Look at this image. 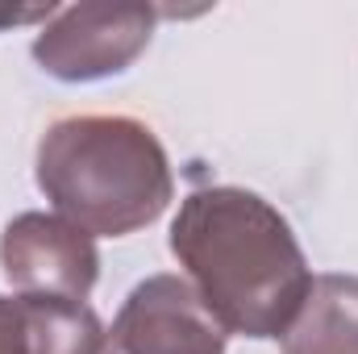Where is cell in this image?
<instances>
[{
	"mask_svg": "<svg viewBox=\"0 0 358 354\" xmlns=\"http://www.w3.org/2000/svg\"><path fill=\"white\" fill-rule=\"evenodd\" d=\"M59 13V4H34V8H0V29H8V25H29V21H50Z\"/></svg>",
	"mask_w": 358,
	"mask_h": 354,
	"instance_id": "8",
	"label": "cell"
},
{
	"mask_svg": "<svg viewBox=\"0 0 358 354\" xmlns=\"http://www.w3.org/2000/svg\"><path fill=\"white\" fill-rule=\"evenodd\" d=\"M0 271L17 296L88 300L100 279L92 234L59 213H21L0 234Z\"/></svg>",
	"mask_w": 358,
	"mask_h": 354,
	"instance_id": "5",
	"label": "cell"
},
{
	"mask_svg": "<svg viewBox=\"0 0 358 354\" xmlns=\"http://www.w3.org/2000/svg\"><path fill=\"white\" fill-rule=\"evenodd\" d=\"M225 325L183 275H146L104 330L100 354H225Z\"/></svg>",
	"mask_w": 358,
	"mask_h": 354,
	"instance_id": "4",
	"label": "cell"
},
{
	"mask_svg": "<svg viewBox=\"0 0 358 354\" xmlns=\"http://www.w3.org/2000/svg\"><path fill=\"white\" fill-rule=\"evenodd\" d=\"M34 179L59 217L92 238H125L155 225L176 176L159 134L125 113H76L46 125Z\"/></svg>",
	"mask_w": 358,
	"mask_h": 354,
	"instance_id": "2",
	"label": "cell"
},
{
	"mask_svg": "<svg viewBox=\"0 0 358 354\" xmlns=\"http://www.w3.org/2000/svg\"><path fill=\"white\" fill-rule=\"evenodd\" d=\"M171 255L225 334L250 342L279 338L313 283L287 217L234 183L196 187L179 200Z\"/></svg>",
	"mask_w": 358,
	"mask_h": 354,
	"instance_id": "1",
	"label": "cell"
},
{
	"mask_svg": "<svg viewBox=\"0 0 358 354\" xmlns=\"http://www.w3.org/2000/svg\"><path fill=\"white\" fill-rule=\"evenodd\" d=\"M155 21L159 8L134 0H92L59 8L34 38V63L63 84H96L121 76L150 46Z\"/></svg>",
	"mask_w": 358,
	"mask_h": 354,
	"instance_id": "3",
	"label": "cell"
},
{
	"mask_svg": "<svg viewBox=\"0 0 358 354\" xmlns=\"http://www.w3.org/2000/svg\"><path fill=\"white\" fill-rule=\"evenodd\" d=\"M104 325L88 300L0 296V354H100Z\"/></svg>",
	"mask_w": 358,
	"mask_h": 354,
	"instance_id": "6",
	"label": "cell"
},
{
	"mask_svg": "<svg viewBox=\"0 0 358 354\" xmlns=\"http://www.w3.org/2000/svg\"><path fill=\"white\" fill-rule=\"evenodd\" d=\"M283 354H358V275H313L296 317L279 334Z\"/></svg>",
	"mask_w": 358,
	"mask_h": 354,
	"instance_id": "7",
	"label": "cell"
}]
</instances>
